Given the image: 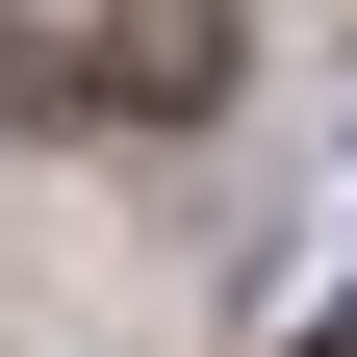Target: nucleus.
<instances>
[{"label": "nucleus", "instance_id": "nucleus-1", "mask_svg": "<svg viewBox=\"0 0 357 357\" xmlns=\"http://www.w3.org/2000/svg\"><path fill=\"white\" fill-rule=\"evenodd\" d=\"M0 77L102 102V128H178V102H230V0H0Z\"/></svg>", "mask_w": 357, "mask_h": 357}, {"label": "nucleus", "instance_id": "nucleus-2", "mask_svg": "<svg viewBox=\"0 0 357 357\" xmlns=\"http://www.w3.org/2000/svg\"><path fill=\"white\" fill-rule=\"evenodd\" d=\"M306 357H357V306H332V332H306Z\"/></svg>", "mask_w": 357, "mask_h": 357}]
</instances>
